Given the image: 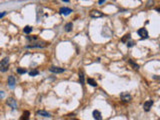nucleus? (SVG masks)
<instances>
[{
	"label": "nucleus",
	"mask_w": 160,
	"mask_h": 120,
	"mask_svg": "<svg viewBox=\"0 0 160 120\" xmlns=\"http://www.w3.org/2000/svg\"><path fill=\"white\" fill-rule=\"evenodd\" d=\"M93 118L96 119V120H101V119H102L101 113H100L98 110H94V111H93Z\"/></svg>",
	"instance_id": "13"
},
{
	"label": "nucleus",
	"mask_w": 160,
	"mask_h": 120,
	"mask_svg": "<svg viewBox=\"0 0 160 120\" xmlns=\"http://www.w3.org/2000/svg\"><path fill=\"white\" fill-rule=\"evenodd\" d=\"M49 71L52 72V73H63V72L65 71L64 68H61V67H57V66H51L49 68Z\"/></svg>",
	"instance_id": "4"
},
{
	"label": "nucleus",
	"mask_w": 160,
	"mask_h": 120,
	"mask_svg": "<svg viewBox=\"0 0 160 120\" xmlns=\"http://www.w3.org/2000/svg\"><path fill=\"white\" fill-rule=\"evenodd\" d=\"M32 27L31 26H25L24 27V29H23V32L25 33V34H29V33H31L32 32Z\"/></svg>",
	"instance_id": "17"
},
{
	"label": "nucleus",
	"mask_w": 160,
	"mask_h": 120,
	"mask_svg": "<svg viewBox=\"0 0 160 120\" xmlns=\"http://www.w3.org/2000/svg\"><path fill=\"white\" fill-rule=\"evenodd\" d=\"M26 72H27V70L24 69V68H17V73L18 74H25Z\"/></svg>",
	"instance_id": "21"
},
{
	"label": "nucleus",
	"mask_w": 160,
	"mask_h": 120,
	"mask_svg": "<svg viewBox=\"0 0 160 120\" xmlns=\"http://www.w3.org/2000/svg\"><path fill=\"white\" fill-rule=\"evenodd\" d=\"M87 83L90 84V85L93 86V87H97V82H96L93 78H88V79H87Z\"/></svg>",
	"instance_id": "16"
},
{
	"label": "nucleus",
	"mask_w": 160,
	"mask_h": 120,
	"mask_svg": "<svg viewBox=\"0 0 160 120\" xmlns=\"http://www.w3.org/2000/svg\"><path fill=\"white\" fill-rule=\"evenodd\" d=\"M29 116H30L29 111H24V113H23V115H22L21 119H28V118H29Z\"/></svg>",
	"instance_id": "20"
},
{
	"label": "nucleus",
	"mask_w": 160,
	"mask_h": 120,
	"mask_svg": "<svg viewBox=\"0 0 160 120\" xmlns=\"http://www.w3.org/2000/svg\"><path fill=\"white\" fill-rule=\"evenodd\" d=\"M6 103H7V105L8 106H10L13 110H15V109H17V102H16V100L14 99V98H8L7 99V101H6Z\"/></svg>",
	"instance_id": "5"
},
{
	"label": "nucleus",
	"mask_w": 160,
	"mask_h": 120,
	"mask_svg": "<svg viewBox=\"0 0 160 120\" xmlns=\"http://www.w3.org/2000/svg\"><path fill=\"white\" fill-rule=\"evenodd\" d=\"M126 45H127L128 47H132L133 45H134V42H133V41H127V42H126Z\"/></svg>",
	"instance_id": "23"
},
{
	"label": "nucleus",
	"mask_w": 160,
	"mask_h": 120,
	"mask_svg": "<svg viewBox=\"0 0 160 120\" xmlns=\"http://www.w3.org/2000/svg\"><path fill=\"white\" fill-rule=\"evenodd\" d=\"M26 38H27V40H32V41H34V40H36L37 39V36L36 35H34V36H27V37H26Z\"/></svg>",
	"instance_id": "22"
},
{
	"label": "nucleus",
	"mask_w": 160,
	"mask_h": 120,
	"mask_svg": "<svg viewBox=\"0 0 160 120\" xmlns=\"http://www.w3.org/2000/svg\"><path fill=\"white\" fill-rule=\"evenodd\" d=\"M36 115L37 116H41V117H44V118H49L51 117V114L47 111H44V110H38L36 112Z\"/></svg>",
	"instance_id": "8"
},
{
	"label": "nucleus",
	"mask_w": 160,
	"mask_h": 120,
	"mask_svg": "<svg viewBox=\"0 0 160 120\" xmlns=\"http://www.w3.org/2000/svg\"><path fill=\"white\" fill-rule=\"evenodd\" d=\"M128 63L132 66V68H133V69H135V70H138V69H139V65H138L136 62L133 61L132 59H128Z\"/></svg>",
	"instance_id": "12"
},
{
	"label": "nucleus",
	"mask_w": 160,
	"mask_h": 120,
	"mask_svg": "<svg viewBox=\"0 0 160 120\" xmlns=\"http://www.w3.org/2000/svg\"><path fill=\"white\" fill-rule=\"evenodd\" d=\"M6 14H7V12H5V11H4V12H0V18L4 17V16L6 15Z\"/></svg>",
	"instance_id": "25"
},
{
	"label": "nucleus",
	"mask_w": 160,
	"mask_h": 120,
	"mask_svg": "<svg viewBox=\"0 0 160 120\" xmlns=\"http://www.w3.org/2000/svg\"><path fill=\"white\" fill-rule=\"evenodd\" d=\"M4 96H5V93H4L3 91H0V99L4 98Z\"/></svg>",
	"instance_id": "24"
},
{
	"label": "nucleus",
	"mask_w": 160,
	"mask_h": 120,
	"mask_svg": "<svg viewBox=\"0 0 160 120\" xmlns=\"http://www.w3.org/2000/svg\"><path fill=\"white\" fill-rule=\"evenodd\" d=\"M105 1H106V0H99V1H98V4H99V5H102Z\"/></svg>",
	"instance_id": "26"
},
{
	"label": "nucleus",
	"mask_w": 160,
	"mask_h": 120,
	"mask_svg": "<svg viewBox=\"0 0 160 120\" xmlns=\"http://www.w3.org/2000/svg\"><path fill=\"white\" fill-rule=\"evenodd\" d=\"M49 45V43H47V42H45V41H37V39L36 40H34V41H32L31 43H30V45H27L26 46V48H45V47H47Z\"/></svg>",
	"instance_id": "1"
},
{
	"label": "nucleus",
	"mask_w": 160,
	"mask_h": 120,
	"mask_svg": "<svg viewBox=\"0 0 160 120\" xmlns=\"http://www.w3.org/2000/svg\"><path fill=\"white\" fill-rule=\"evenodd\" d=\"M8 69H9V58L5 57L3 60L0 61V71L6 72Z\"/></svg>",
	"instance_id": "2"
},
{
	"label": "nucleus",
	"mask_w": 160,
	"mask_h": 120,
	"mask_svg": "<svg viewBox=\"0 0 160 120\" xmlns=\"http://www.w3.org/2000/svg\"><path fill=\"white\" fill-rule=\"evenodd\" d=\"M120 98H121V100H122L123 102L129 103V102L132 100V96H131L128 92H123V93L120 94Z\"/></svg>",
	"instance_id": "3"
},
{
	"label": "nucleus",
	"mask_w": 160,
	"mask_h": 120,
	"mask_svg": "<svg viewBox=\"0 0 160 120\" xmlns=\"http://www.w3.org/2000/svg\"><path fill=\"white\" fill-rule=\"evenodd\" d=\"M15 84H16V79L13 75H10L8 77V86L10 88H14L15 87Z\"/></svg>",
	"instance_id": "9"
},
{
	"label": "nucleus",
	"mask_w": 160,
	"mask_h": 120,
	"mask_svg": "<svg viewBox=\"0 0 160 120\" xmlns=\"http://www.w3.org/2000/svg\"><path fill=\"white\" fill-rule=\"evenodd\" d=\"M152 105H153V100H147V101H145L144 102V104H143V109H144V111H149L151 108H152Z\"/></svg>",
	"instance_id": "7"
},
{
	"label": "nucleus",
	"mask_w": 160,
	"mask_h": 120,
	"mask_svg": "<svg viewBox=\"0 0 160 120\" xmlns=\"http://www.w3.org/2000/svg\"><path fill=\"white\" fill-rule=\"evenodd\" d=\"M62 1H65V2H69V0H62Z\"/></svg>",
	"instance_id": "27"
},
{
	"label": "nucleus",
	"mask_w": 160,
	"mask_h": 120,
	"mask_svg": "<svg viewBox=\"0 0 160 120\" xmlns=\"http://www.w3.org/2000/svg\"><path fill=\"white\" fill-rule=\"evenodd\" d=\"M137 33H138V35H139L142 39L148 38V32H147V30H146L145 28H140V29H138Z\"/></svg>",
	"instance_id": "6"
},
{
	"label": "nucleus",
	"mask_w": 160,
	"mask_h": 120,
	"mask_svg": "<svg viewBox=\"0 0 160 120\" xmlns=\"http://www.w3.org/2000/svg\"><path fill=\"white\" fill-rule=\"evenodd\" d=\"M130 38H131V35H130V33H128V34H125L123 37H122V39H121V41L123 42V43H126L128 40H130Z\"/></svg>",
	"instance_id": "18"
},
{
	"label": "nucleus",
	"mask_w": 160,
	"mask_h": 120,
	"mask_svg": "<svg viewBox=\"0 0 160 120\" xmlns=\"http://www.w3.org/2000/svg\"><path fill=\"white\" fill-rule=\"evenodd\" d=\"M79 81H80V83H81L82 85H84V73H83V71L81 70V71H79Z\"/></svg>",
	"instance_id": "15"
},
{
	"label": "nucleus",
	"mask_w": 160,
	"mask_h": 120,
	"mask_svg": "<svg viewBox=\"0 0 160 120\" xmlns=\"http://www.w3.org/2000/svg\"><path fill=\"white\" fill-rule=\"evenodd\" d=\"M103 16V13L98 11V10H92L90 12V17L92 18H99V17H102Z\"/></svg>",
	"instance_id": "10"
},
{
	"label": "nucleus",
	"mask_w": 160,
	"mask_h": 120,
	"mask_svg": "<svg viewBox=\"0 0 160 120\" xmlns=\"http://www.w3.org/2000/svg\"><path fill=\"white\" fill-rule=\"evenodd\" d=\"M59 12H60V14L66 16V15H69V14L72 12V10H71L70 8H67V7H62V8H60Z\"/></svg>",
	"instance_id": "11"
},
{
	"label": "nucleus",
	"mask_w": 160,
	"mask_h": 120,
	"mask_svg": "<svg viewBox=\"0 0 160 120\" xmlns=\"http://www.w3.org/2000/svg\"><path fill=\"white\" fill-rule=\"evenodd\" d=\"M65 31L66 32H70L72 29H73V24H72V22H68L66 25H65Z\"/></svg>",
	"instance_id": "14"
},
{
	"label": "nucleus",
	"mask_w": 160,
	"mask_h": 120,
	"mask_svg": "<svg viewBox=\"0 0 160 120\" xmlns=\"http://www.w3.org/2000/svg\"><path fill=\"white\" fill-rule=\"evenodd\" d=\"M39 74V71L37 70V69H33V70H31L30 72H29V75L30 76H37Z\"/></svg>",
	"instance_id": "19"
}]
</instances>
